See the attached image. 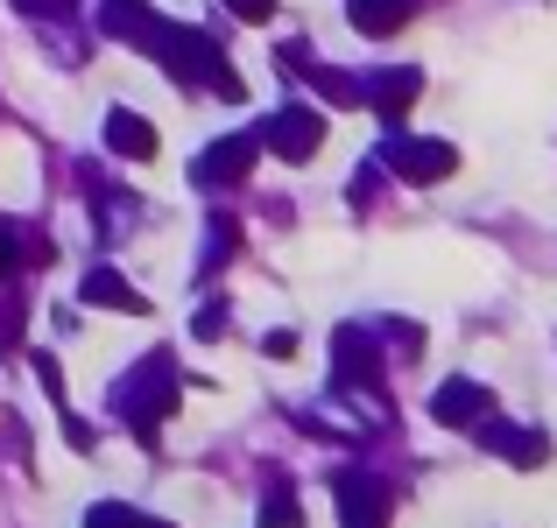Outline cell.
Here are the masks:
<instances>
[{
  "label": "cell",
  "mask_w": 557,
  "mask_h": 528,
  "mask_svg": "<svg viewBox=\"0 0 557 528\" xmlns=\"http://www.w3.org/2000/svg\"><path fill=\"white\" fill-rule=\"evenodd\" d=\"M170 408H177V366H170L163 352H156V360L141 366V374L127 380V388H121V416L135 423L141 444H156V423H163Z\"/></svg>",
  "instance_id": "6da1fadb"
},
{
  "label": "cell",
  "mask_w": 557,
  "mask_h": 528,
  "mask_svg": "<svg viewBox=\"0 0 557 528\" xmlns=\"http://www.w3.org/2000/svg\"><path fill=\"white\" fill-rule=\"evenodd\" d=\"M261 141H269L283 163H311L318 141H325V113H311V106H283V113L269 121V135H261Z\"/></svg>",
  "instance_id": "7a4b0ae2"
},
{
  "label": "cell",
  "mask_w": 557,
  "mask_h": 528,
  "mask_svg": "<svg viewBox=\"0 0 557 528\" xmlns=\"http://www.w3.org/2000/svg\"><path fill=\"white\" fill-rule=\"evenodd\" d=\"M388 169L403 176V184H437V176L459 169V149H451V141H395Z\"/></svg>",
  "instance_id": "3957f363"
},
{
  "label": "cell",
  "mask_w": 557,
  "mask_h": 528,
  "mask_svg": "<svg viewBox=\"0 0 557 528\" xmlns=\"http://www.w3.org/2000/svg\"><path fill=\"white\" fill-rule=\"evenodd\" d=\"M255 149H261L255 135H226V141H212V149L198 155V169H190V176H198V190H212V184H240V176L255 169Z\"/></svg>",
  "instance_id": "277c9868"
},
{
  "label": "cell",
  "mask_w": 557,
  "mask_h": 528,
  "mask_svg": "<svg viewBox=\"0 0 557 528\" xmlns=\"http://www.w3.org/2000/svg\"><path fill=\"white\" fill-rule=\"evenodd\" d=\"M487 388L480 380H445V388L431 394V416L445 423V430H473V423H487Z\"/></svg>",
  "instance_id": "5b68a950"
},
{
  "label": "cell",
  "mask_w": 557,
  "mask_h": 528,
  "mask_svg": "<svg viewBox=\"0 0 557 528\" xmlns=\"http://www.w3.org/2000/svg\"><path fill=\"white\" fill-rule=\"evenodd\" d=\"M332 493H339L346 528H381V521H388V493H381L368 473H339V487H332Z\"/></svg>",
  "instance_id": "8992f818"
},
{
  "label": "cell",
  "mask_w": 557,
  "mask_h": 528,
  "mask_svg": "<svg viewBox=\"0 0 557 528\" xmlns=\"http://www.w3.org/2000/svg\"><path fill=\"white\" fill-rule=\"evenodd\" d=\"M332 366H339V388H374L381 380V366H374V345H368V331H332Z\"/></svg>",
  "instance_id": "52a82bcc"
},
{
  "label": "cell",
  "mask_w": 557,
  "mask_h": 528,
  "mask_svg": "<svg viewBox=\"0 0 557 528\" xmlns=\"http://www.w3.org/2000/svg\"><path fill=\"white\" fill-rule=\"evenodd\" d=\"M78 303H92V311H127V317H141L149 311V297L141 289H127V275H113V268H92L78 282Z\"/></svg>",
  "instance_id": "ba28073f"
},
{
  "label": "cell",
  "mask_w": 557,
  "mask_h": 528,
  "mask_svg": "<svg viewBox=\"0 0 557 528\" xmlns=\"http://www.w3.org/2000/svg\"><path fill=\"white\" fill-rule=\"evenodd\" d=\"M368 92H374V113H381V121H403V113L409 106H417V92H423V71H409V64H395V71H381V78L368 85Z\"/></svg>",
  "instance_id": "9c48e42d"
},
{
  "label": "cell",
  "mask_w": 557,
  "mask_h": 528,
  "mask_svg": "<svg viewBox=\"0 0 557 528\" xmlns=\"http://www.w3.org/2000/svg\"><path fill=\"white\" fill-rule=\"evenodd\" d=\"M107 149L127 155V163H149V155H156V127L141 121V113L113 106V113H107Z\"/></svg>",
  "instance_id": "30bf717a"
},
{
  "label": "cell",
  "mask_w": 557,
  "mask_h": 528,
  "mask_svg": "<svg viewBox=\"0 0 557 528\" xmlns=\"http://www.w3.org/2000/svg\"><path fill=\"white\" fill-rule=\"evenodd\" d=\"M409 8H417V0H346L360 36H395V28L409 22Z\"/></svg>",
  "instance_id": "8fae6325"
},
{
  "label": "cell",
  "mask_w": 557,
  "mask_h": 528,
  "mask_svg": "<svg viewBox=\"0 0 557 528\" xmlns=\"http://www.w3.org/2000/svg\"><path fill=\"white\" fill-rule=\"evenodd\" d=\"M487 451H502L508 465H544V437L536 430H508V423H487V437H480Z\"/></svg>",
  "instance_id": "7c38bea8"
},
{
  "label": "cell",
  "mask_w": 557,
  "mask_h": 528,
  "mask_svg": "<svg viewBox=\"0 0 557 528\" xmlns=\"http://www.w3.org/2000/svg\"><path fill=\"white\" fill-rule=\"evenodd\" d=\"M255 528H304V507H297V493H289V487H269V501H261Z\"/></svg>",
  "instance_id": "4fadbf2b"
},
{
  "label": "cell",
  "mask_w": 557,
  "mask_h": 528,
  "mask_svg": "<svg viewBox=\"0 0 557 528\" xmlns=\"http://www.w3.org/2000/svg\"><path fill=\"white\" fill-rule=\"evenodd\" d=\"M14 345H22V297L0 303V352H14Z\"/></svg>",
  "instance_id": "5bb4252c"
},
{
  "label": "cell",
  "mask_w": 557,
  "mask_h": 528,
  "mask_svg": "<svg viewBox=\"0 0 557 528\" xmlns=\"http://www.w3.org/2000/svg\"><path fill=\"white\" fill-rule=\"evenodd\" d=\"M85 528H135V507L107 501V507H92V515H85Z\"/></svg>",
  "instance_id": "9a60e30c"
},
{
  "label": "cell",
  "mask_w": 557,
  "mask_h": 528,
  "mask_svg": "<svg viewBox=\"0 0 557 528\" xmlns=\"http://www.w3.org/2000/svg\"><path fill=\"white\" fill-rule=\"evenodd\" d=\"M36 380L50 388V402H64V366H57L50 352H36Z\"/></svg>",
  "instance_id": "2e32d148"
},
{
  "label": "cell",
  "mask_w": 557,
  "mask_h": 528,
  "mask_svg": "<svg viewBox=\"0 0 557 528\" xmlns=\"http://www.w3.org/2000/svg\"><path fill=\"white\" fill-rule=\"evenodd\" d=\"M226 8L240 14V22H269V14H275V0H226Z\"/></svg>",
  "instance_id": "e0dca14e"
},
{
  "label": "cell",
  "mask_w": 557,
  "mask_h": 528,
  "mask_svg": "<svg viewBox=\"0 0 557 528\" xmlns=\"http://www.w3.org/2000/svg\"><path fill=\"white\" fill-rule=\"evenodd\" d=\"M261 352H269V360H289V352H297V339H289V331H269V339H261Z\"/></svg>",
  "instance_id": "ac0fdd59"
},
{
  "label": "cell",
  "mask_w": 557,
  "mask_h": 528,
  "mask_svg": "<svg viewBox=\"0 0 557 528\" xmlns=\"http://www.w3.org/2000/svg\"><path fill=\"white\" fill-rule=\"evenodd\" d=\"M219 325H226V311H212V303H205V311H198V339H219Z\"/></svg>",
  "instance_id": "d6986e66"
},
{
  "label": "cell",
  "mask_w": 557,
  "mask_h": 528,
  "mask_svg": "<svg viewBox=\"0 0 557 528\" xmlns=\"http://www.w3.org/2000/svg\"><path fill=\"white\" fill-rule=\"evenodd\" d=\"M8 275H14V232L0 226V282H8Z\"/></svg>",
  "instance_id": "ffe728a7"
},
{
  "label": "cell",
  "mask_w": 557,
  "mask_h": 528,
  "mask_svg": "<svg viewBox=\"0 0 557 528\" xmlns=\"http://www.w3.org/2000/svg\"><path fill=\"white\" fill-rule=\"evenodd\" d=\"M14 8H22V14H64L71 0H14Z\"/></svg>",
  "instance_id": "44dd1931"
},
{
  "label": "cell",
  "mask_w": 557,
  "mask_h": 528,
  "mask_svg": "<svg viewBox=\"0 0 557 528\" xmlns=\"http://www.w3.org/2000/svg\"><path fill=\"white\" fill-rule=\"evenodd\" d=\"M135 528H170V521H141V515H135Z\"/></svg>",
  "instance_id": "7402d4cb"
}]
</instances>
